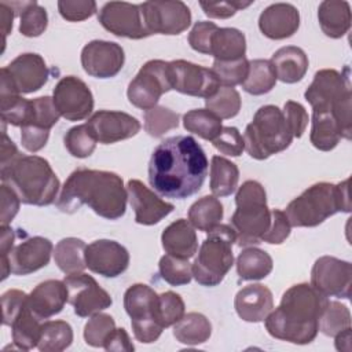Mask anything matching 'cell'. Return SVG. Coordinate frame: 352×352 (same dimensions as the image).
Returning a JSON list of instances; mask_svg holds the SVG:
<instances>
[{
  "mask_svg": "<svg viewBox=\"0 0 352 352\" xmlns=\"http://www.w3.org/2000/svg\"><path fill=\"white\" fill-rule=\"evenodd\" d=\"M55 107L67 121H81L94 110V95L88 85L76 76L62 77L52 92Z\"/></svg>",
  "mask_w": 352,
  "mask_h": 352,
  "instance_id": "ac0fdd59",
  "label": "cell"
},
{
  "mask_svg": "<svg viewBox=\"0 0 352 352\" xmlns=\"http://www.w3.org/2000/svg\"><path fill=\"white\" fill-rule=\"evenodd\" d=\"M252 1H199L205 15L216 19H226L234 16L236 11L249 7Z\"/></svg>",
  "mask_w": 352,
  "mask_h": 352,
  "instance_id": "680465c9",
  "label": "cell"
},
{
  "mask_svg": "<svg viewBox=\"0 0 352 352\" xmlns=\"http://www.w3.org/2000/svg\"><path fill=\"white\" fill-rule=\"evenodd\" d=\"M125 62V54L120 44L106 40H92L81 51L84 72L95 78H111L117 76Z\"/></svg>",
  "mask_w": 352,
  "mask_h": 352,
  "instance_id": "d6986e66",
  "label": "cell"
},
{
  "mask_svg": "<svg viewBox=\"0 0 352 352\" xmlns=\"http://www.w3.org/2000/svg\"><path fill=\"white\" fill-rule=\"evenodd\" d=\"M126 192L135 212V221L142 226H154L173 212L175 206L161 199L154 191L138 179L128 180Z\"/></svg>",
  "mask_w": 352,
  "mask_h": 352,
  "instance_id": "603a6c76",
  "label": "cell"
},
{
  "mask_svg": "<svg viewBox=\"0 0 352 352\" xmlns=\"http://www.w3.org/2000/svg\"><path fill=\"white\" fill-rule=\"evenodd\" d=\"M276 84L275 70L267 59L249 60V72L242 82L245 92L250 95H264L272 91Z\"/></svg>",
  "mask_w": 352,
  "mask_h": 352,
  "instance_id": "f35d334b",
  "label": "cell"
},
{
  "mask_svg": "<svg viewBox=\"0 0 352 352\" xmlns=\"http://www.w3.org/2000/svg\"><path fill=\"white\" fill-rule=\"evenodd\" d=\"M1 69L19 94H32L41 89L50 77L45 60L34 52L21 54Z\"/></svg>",
  "mask_w": 352,
  "mask_h": 352,
  "instance_id": "44dd1931",
  "label": "cell"
},
{
  "mask_svg": "<svg viewBox=\"0 0 352 352\" xmlns=\"http://www.w3.org/2000/svg\"><path fill=\"white\" fill-rule=\"evenodd\" d=\"M161 243L168 254L180 258H190L198 250L197 232L186 219L170 223L161 234Z\"/></svg>",
  "mask_w": 352,
  "mask_h": 352,
  "instance_id": "4316f807",
  "label": "cell"
},
{
  "mask_svg": "<svg viewBox=\"0 0 352 352\" xmlns=\"http://www.w3.org/2000/svg\"><path fill=\"white\" fill-rule=\"evenodd\" d=\"M212 143L220 153L231 157H239L245 150L243 136L235 126H223Z\"/></svg>",
  "mask_w": 352,
  "mask_h": 352,
  "instance_id": "f5cc1de1",
  "label": "cell"
},
{
  "mask_svg": "<svg viewBox=\"0 0 352 352\" xmlns=\"http://www.w3.org/2000/svg\"><path fill=\"white\" fill-rule=\"evenodd\" d=\"M116 330L113 316L98 312L92 315L84 326V340L87 345L94 348H103L107 338Z\"/></svg>",
  "mask_w": 352,
  "mask_h": 352,
  "instance_id": "c3c4849f",
  "label": "cell"
},
{
  "mask_svg": "<svg viewBox=\"0 0 352 352\" xmlns=\"http://www.w3.org/2000/svg\"><path fill=\"white\" fill-rule=\"evenodd\" d=\"M236 274L242 280H260L270 275L274 263L271 256L258 248H246L236 257Z\"/></svg>",
  "mask_w": 352,
  "mask_h": 352,
  "instance_id": "d6a6232c",
  "label": "cell"
},
{
  "mask_svg": "<svg viewBox=\"0 0 352 352\" xmlns=\"http://www.w3.org/2000/svg\"><path fill=\"white\" fill-rule=\"evenodd\" d=\"M322 32L330 38H341L351 28V7L344 0H324L318 7Z\"/></svg>",
  "mask_w": 352,
  "mask_h": 352,
  "instance_id": "f1b7e54d",
  "label": "cell"
},
{
  "mask_svg": "<svg viewBox=\"0 0 352 352\" xmlns=\"http://www.w3.org/2000/svg\"><path fill=\"white\" fill-rule=\"evenodd\" d=\"M236 209L231 216L235 231V242L239 248L261 243V238L270 227L271 210L267 205L264 187L256 180H246L235 195Z\"/></svg>",
  "mask_w": 352,
  "mask_h": 352,
  "instance_id": "52a82bcc",
  "label": "cell"
},
{
  "mask_svg": "<svg viewBox=\"0 0 352 352\" xmlns=\"http://www.w3.org/2000/svg\"><path fill=\"white\" fill-rule=\"evenodd\" d=\"M87 245L82 239L69 236L60 239L54 249V260L56 267L66 275L82 272L85 264Z\"/></svg>",
  "mask_w": 352,
  "mask_h": 352,
  "instance_id": "1f68e13d",
  "label": "cell"
},
{
  "mask_svg": "<svg viewBox=\"0 0 352 352\" xmlns=\"http://www.w3.org/2000/svg\"><path fill=\"white\" fill-rule=\"evenodd\" d=\"M87 268L104 278H117L129 265L128 250L113 239H98L85 249Z\"/></svg>",
  "mask_w": 352,
  "mask_h": 352,
  "instance_id": "ffe728a7",
  "label": "cell"
},
{
  "mask_svg": "<svg viewBox=\"0 0 352 352\" xmlns=\"http://www.w3.org/2000/svg\"><path fill=\"white\" fill-rule=\"evenodd\" d=\"M327 301L308 283L293 285L283 293L278 308L265 318V329L276 340L309 344L318 336V322Z\"/></svg>",
  "mask_w": 352,
  "mask_h": 352,
  "instance_id": "3957f363",
  "label": "cell"
},
{
  "mask_svg": "<svg viewBox=\"0 0 352 352\" xmlns=\"http://www.w3.org/2000/svg\"><path fill=\"white\" fill-rule=\"evenodd\" d=\"M158 271L161 278L170 286H183L192 279V267L188 258L165 254L160 258Z\"/></svg>",
  "mask_w": 352,
  "mask_h": 352,
  "instance_id": "f6af8a7d",
  "label": "cell"
},
{
  "mask_svg": "<svg viewBox=\"0 0 352 352\" xmlns=\"http://www.w3.org/2000/svg\"><path fill=\"white\" fill-rule=\"evenodd\" d=\"M234 307L242 320L249 323L263 322L274 308L272 292L261 283L248 285L236 293Z\"/></svg>",
  "mask_w": 352,
  "mask_h": 352,
  "instance_id": "d4e9b609",
  "label": "cell"
},
{
  "mask_svg": "<svg viewBox=\"0 0 352 352\" xmlns=\"http://www.w3.org/2000/svg\"><path fill=\"white\" fill-rule=\"evenodd\" d=\"M239 180L238 166L220 155H213L210 161V191L214 197L231 195Z\"/></svg>",
  "mask_w": 352,
  "mask_h": 352,
  "instance_id": "8d00e7d4",
  "label": "cell"
},
{
  "mask_svg": "<svg viewBox=\"0 0 352 352\" xmlns=\"http://www.w3.org/2000/svg\"><path fill=\"white\" fill-rule=\"evenodd\" d=\"M50 131L36 126V125H23L21 126V143L25 150L29 153L40 151L48 142Z\"/></svg>",
  "mask_w": 352,
  "mask_h": 352,
  "instance_id": "94428289",
  "label": "cell"
},
{
  "mask_svg": "<svg viewBox=\"0 0 352 352\" xmlns=\"http://www.w3.org/2000/svg\"><path fill=\"white\" fill-rule=\"evenodd\" d=\"M21 199L16 192L7 184L0 186V224L8 226L19 210Z\"/></svg>",
  "mask_w": 352,
  "mask_h": 352,
  "instance_id": "91938a15",
  "label": "cell"
},
{
  "mask_svg": "<svg viewBox=\"0 0 352 352\" xmlns=\"http://www.w3.org/2000/svg\"><path fill=\"white\" fill-rule=\"evenodd\" d=\"M54 246L44 236L26 238L12 248L7 258H1V280L10 274L23 276L44 268L51 258Z\"/></svg>",
  "mask_w": 352,
  "mask_h": 352,
  "instance_id": "4fadbf2b",
  "label": "cell"
},
{
  "mask_svg": "<svg viewBox=\"0 0 352 352\" xmlns=\"http://www.w3.org/2000/svg\"><path fill=\"white\" fill-rule=\"evenodd\" d=\"M309 140L320 151L333 150L342 139V132L331 113H312Z\"/></svg>",
  "mask_w": 352,
  "mask_h": 352,
  "instance_id": "e575fe53",
  "label": "cell"
},
{
  "mask_svg": "<svg viewBox=\"0 0 352 352\" xmlns=\"http://www.w3.org/2000/svg\"><path fill=\"white\" fill-rule=\"evenodd\" d=\"M28 296L25 292L18 289H10L1 296V308H3V324L11 326L15 318L22 312L28 305Z\"/></svg>",
  "mask_w": 352,
  "mask_h": 352,
  "instance_id": "11a10c76",
  "label": "cell"
},
{
  "mask_svg": "<svg viewBox=\"0 0 352 352\" xmlns=\"http://www.w3.org/2000/svg\"><path fill=\"white\" fill-rule=\"evenodd\" d=\"M96 140L102 144H113L135 136L140 131V122L128 113L99 110L88 121Z\"/></svg>",
  "mask_w": 352,
  "mask_h": 352,
  "instance_id": "7402d4cb",
  "label": "cell"
},
{
  "mask_svg": "<svg viewBox=\"0 0 352 352\" xmlns=\"http://www.w3.org/2000/svg\"><path fill=\"white\" fill-rule=\"evenodd\" d=\"M208 168L206 154L192 136H172L154 148L148 183L165 198L184 199L201 190Z\"/></svg>",
  "mask_w": 352,
  "mask_h": 352,
  "instance_id": "6da1fadb",
  "label": "cell"
},
{
  "mask_svg": "<svg viewBox=\"0 0 352 352\" xmlns=\"http://www.w3.org/2000/svg\"><path fill=\"white\" fill-rule=\"evenodd\" d=\"M352 264L333 256L319 257L311 270V286L326 297L349 298Z\"/></svg>",
  "mask_w": 352,
  "mask_h": 352,
  "instance_id": "2e32d148",
  "label": "cell"
},
{
  "mask_svg": "<svg viewBox=\"0 0 352 352\" xmlns=\"http://www.w3.org/2000/svg\"><path fill=\"white\" fill-rule=\"evenodd\" d=\"M348 327H351L349 308L338 301L329 300L319 318L318 330L327 337H334Z\"/></svg>",
  "mask_w": 352,
  "mask_h": 352,
  "instance_id": "b9f144b4",
  "label": "cell"
},
{
  "mask_svg": "<svg viewBox=\"0 0 352 352\" xmlns=\"http://www.w3.org/2000/svg\"><path fill=\"white\" fill-rule=\"evenodd\" d=\"M304 98L311 104L312 113H331L341 128L342 139L351 140L352 91L348 66L341 73L334 69L318 70Z\"/></svg>",
  "mask_w": 352,
  "mask_h": 352,
  "instance_id": "8992f818",
  "label": "cell"
},
{
  "mask_svg": "<svg viewBox=\"0 0 352 352\" xmlns=\"http://www.w3.org/2000/svg\"><path fill=\"white\" fill-rule=\"evenodd\" d=\"M235 231L228 224H219L199 246L198 254L191 264L192 278L202 286H217L234 264L232 245Z\"/></svg>",
  "mask_w": 352,
  "mask_h": 352,
  "instance_id": "9c48e42d",
  "label": "cell"
},
{
  "mask_svg": "<svg viewBox=\"0 0 352 352\" xmlns=\"http://www.w3.org/2000/svg\"><path fill=\"white\" fill-rule=\"evenodd\" d=\"M0 16H1V32H3V45H6V37L12 30V21L15 16L14 10L8 6L7 1L0 3Z\"/></svg>",
  "mask_w": 352,
  "mask_h": 352,
  "instance_id": "e7e4bbea",
  "label": "cell"
},
{
  "mask_svg": "<svg viewBox=\"0 0 352 352\" xmlns=\"http://www.w3.org/2000/svg\"><path fill=\"white\" fill-rule=\"evenodd\" d=\"M300 28V12L289 3H274L268 6L258 18L260 32L271 40L292 37Z\"/></svg>",
  "mask_w": 352,
  "mask_h": 352,
  "instance_id": "cb8c5ba5",
  "label": "cell"
},
{
  "mask_svg": "<svg viewBox=\"0 0 352 352\" xmlns=\"http://www.w3.org/2000/svg\"><path fill=\"white\" fill-rule=\"evenodd\" d=\"M103 348L109 352H120V351H125V352H132L135 349L128 333L125 331V329H116L111 336L107 338V341L104 342Z\"/></svg>",
  "mask_w": 352,
  "mask_h": 352,
  "instance_id": "6125c7cd",
  "label": "cell"
},
{
  "mask_svg": "<svg viewBox=\"0 0 352 352\" xmlns=\"http://www.w3.org/2000/svg\"><path fill=\"white\" fill-rule=\"evenodd\" d=\"M217 29H219V26L213 22H208V21L195 22L192 29L188 33L190 47L199 54L210 55L212 36Z\"/></svg>",
  "mask_w": 352,
  "mask_h": 352,
  "instance_id": "db71d44e",
  "label": "cell"
},
{
  "mask_svg": "<svg viewBox=\"0 0 352 352\" xmlns=\"http://www.w3.org/2000/svg\"><path fill=\"white\" fill-rule=\"evenodd\" d=\"M241 95L232 87H219V89L205 99V106L209 111L221 120L235 117L241 110Z\"/></svg>",
  "mask_w": 352,
  "mask_h": 352,
  "instance_id": "7bdbcfd3",
  "label": "cell"
},
{
  "mask_svg": "<svg viewBox=\"0 0 352 352\" xmlns=\"http://www.w3.org/2000/svg\"><path fill=\"white\" fill-rule=\"evenodd\" d=\"M224 216L221 202L214 195H205L195 201L187 213L188 221L194 228L209 232L220 224Z\"/></svg>",
  "mask_w": 352,
  "mask_h": 352,
  "instance_id": "d590c367",
  "label": "cell"
},
{
  "mask_svg": "<svg viewBox=\"0 0 352 352\" xmlns=\"http://www.w3.org/2000/svg\"><path fill=\"white\" fill-rule=\"evenodd\" d=\"M15 241V232L10 226H1L0 227V253L1 258H7L10 252L14 248Z\"/></svg>",
  "mask_w": 352,
  "mask_h": 352,
  "instance_id": "03108f58",
  "label": "cell"
},
{
  "mask_svg": "<svg viewBox=\"0 0 352 352\" xmlns=\"http://www.w3.org/2000/svg\"><path fill=\"white\" fill-rule=\"evenodd\" d=\"M1 183L11 187L22 204L48 206L55 202L60 183L50 162L38 155H19L0 169Z\"/></svg>",
  "mask_w": 352,
  "mask_h": 352,
  "instance_id": "277c9868",
  "label": "cell"
},
{
  "mask_svg": "<svg viewBox=\"0 0 352 352\" xmlns=\"http://www.w3.org/2000/svg\"><path fill=\"white\" fill-rule=\"evenodd\" d=\"M40 319L26 305L10 326L12 330V342L18 349L29 351L37 346L41 336Z\"/></svg>",
  "mask_w": 352,
  "mask_h": 352,
  "instance_id": "74e56055",
  "label": "cell"
},
{
  "mask_svg": "<svg viewBox=\"0 0 352 352\" xmlns=\"http://www.w3.org/2000/svg\"><path fill=\"white\" fill-rule=\"evenodd\" d=\"M144 129L153 138H161L166 132L179 126L180 116L165 107V106H155L150 110L144 111Z\"/></svg>",
  "mask_w": 352,
  "mask_h": 352,
  "instance_id": "bcb514c9",
  "label": "cell"
},
{
  "mask_svg": "<svg viewBox=\"0 0 352 352\" xmlns=\"http://www.w3.org/2000/svg\"><path fill=\"white\" fill-rule=\"evenodd\" d=\"M63 143L66 150L76 158H87L96 148V138L88 124H81L70 128L65 138Z\"/></svg>",
  "mask_w": 352,
  "mask_h": 352,
  "instance_id": "ee69618b",
  "label": "cell"
},
{
  "mask_svg": "<svg viewBox=\"0 0 352 352\" xmlns=\"http://www.w3.org/2000/svg\"><path fill=\"white\" fill-rule=\"evenodd\" d=\"M282 113L293 138H301L308 125V113L305 107L298 102L287 100Z\"/></svg>",
  "mask_w": 352,
  "mask_h": 352,
  "instance_id": "6f0895ef",
  "label": "cell"
},
{
  "mask_svg": "<svg viewBox=\"0 0 352 352\" xmlns=\"http://www.w3.org/2000/svg\"><path fill=\"white\" fill-rule=\"evenodd\" d=\"M66 302V285L58 279H47L38 283L28 296V305L40 320L58 315Z\"/></svg>",
  "mask_w": 352,
  "mask_h": 352,
  "instance_id": "484cf974",
  "label": "cell"
},
{
  "mask_svg": "<svg viewBox=\"0 0 352 352\" xmlns=\"http://www.w3.org/2000/svg\"><path fill=\"white\" fill-rule=\"evenodd\" d=\"M336 337V348L338 351H345V352H351L352 345H351V327L342 330L341 333H338Z\"/></svg>",
  "mask_w": 352,
  "mask_h": 352,
  "instance_id": "003e7915",
  "label": "cell"
},
{
  "mask_svg": "<svg viewBox=\"0 0 352 352\" xmlns=\"http://www.w3.org/2000/svg\"><path fill=\"white\" fill-rule=\"evenodd\" d=\"M63 282L67 289V302L80 318L92 316L113 304L111 296L88 274H70Z\"/></svg>",
  "mask_w": 352,
  "mask_h": 352,
  "instance_id": "5bb4252c",
  "label": "cell"
},
{
  "mask_svg": "<svg viewBox=\"0 0 352 352\" xmlns=\"http://www.w3.org/2000/svg\"><path fill=\"white\" fill-rule=\"evenodd\" d=\"M270 62L275 70L276 80L286 84L301 81L309 65L307 54L300 47L294 45L279 48L274 52Z\"/></svg>",
  "mask_w": 352,
  "mask_h": 352,
  "instance_id": "83f0119b",
  "label": "cell"
},
{
  "mask_svg": "<svg viewBox=\"0 0 352 352\" xmlns=\"http://www.w3.org/2000/svg\"><path fill=\"white\" fill-rule=\"evenodd\" d=\"M183 126L205 140H213L221 131V118L208 109H192L183 116Z\"/></svg>",
  "mask_w": 352,
  "mask_h": 352,
  "instance_id": "60d3db41",
  "label": "cell"
},
{
  "mask_svg": "<svg viewBox=\"0 0 352 352\" xmlns=\"http://www.w3.org/2000/svg\"><path fill=\"white\" fill-rule=\"evenodd\" d=\"M293 140V135L286 124L283 113L274 104L261 106L243 135L245 150L258 161L286 150Z\"/></svg>",
  "mask_w": 352,
  "mask_h": 352,
  "instance_id": "ba28073f",
  "label": "cell"
},
{
  "mask_svg": "<svg viewBox=\"0 0 352 352\" xmlns=\"http://www.w3.org/2000/svg\"><path fill=\"white\" fill-rule=\"evenodd\" d=\"M338 212H351L349 177L337 184L327 182L312 184L285 210L292 227H316Z\"/></svg>",
  "mask_w": 352,
  "mask_h": 352,
  "instance_id": "5b68a950",
  "label": "cell"
},
{
  "mask_svg": "<svg viewBox=\"0 0 352 352\" xmlns=\"http://www.w3.org/2000/svg\"><path fill=\"white\" fill-rule=\"evenodd\" d=\"M290 223L287 220V216L280 209H272L271 210V223L268 230L261 238V242H267L271 245H280L287 239L290 235Z\"/></svg>",
  "mask_w": 352,
  "mask_h": 352,
  "instance_id": "9f6ffc18",
  "label": "cell"
},
{
  "mask_svg": "<svg viewBox=\"0 0 352 352\" xmlns=\"http://www.w3.org/2000/svg\"><path fill=\"white\" fill-rule=\"evenodd\" d=\"M212 324L209 319L199 312L184 314L183 318L173 324V337L184 345H199L209 340Z\"/></svg>",
  "mask_w": 352,
  "mask_h": 352,
  "instance_id": "4dcf8cb0",
  "label": "cell"
},
{
  "mask_svg": "<svg viewBox=\"0 0 352 352\" xmlns=\"http://www.w3.org/2000/svg\"><path fill=\"white\" fill-rule=\"evenodd\" d=\"M128 192L122 177L114 172L78 168L66 179L56 199V206L63 213H76L88 205L98 216L117 220L125 214Z\"/></svg>",
  "mask_w": 352,
  "mask_h": 352,
  "instance_id": "7a4b0ae2",
  "label": "cell"
},
{
  "mask_svg": "<svg viewBox=\"0 0 352 352\" xmlns=\"http://www.w3.org/2000/svg\"><path fill=\"white\" fill-rule=\"evenodd\" d=\"M8 6L19 16V33L22 36L38 37L45 32L48 15L45 8L37 1H11Z\"/></svg>",
  "mask_w": 352,
  "mask_h": 352,
  "instance_id": "836d02e7",
  "label": "cell"
},
{
  "mask_svg": "<svg viewBox=\"0 0 352 352\" xmlns=\"http://www.w3.org/2000/svg\"><path fill=\"white\" fill-rule=\"evenodd\" d=\"M246 54L245 34L235 28H219L210 41V55L214 60H235Z\"/></svg>",
  "mask_w": 352,
  "mask_h": 352,
  "instance_id": "f546056e",
  "label": "cell"
},
{
  "mask_svg": "<svg viewBox=\"0 0 352 352\" xmlns=\"http://www.w3.org/2000/svg\"><path fill=\"white\" fill-rule=\"evenodd\" d=\"M212 72L223 87L242 85L249 72V60L246 56L235 60H213Z\"/></svg>",
  "mask_w": 352,
  "mask_h": 352,
  "instance_id": "7dc6e473",
  "label": "cell"
},
{
  "mask_svg": "<svg viewBox=\"0 0 352 352\" xmlns=\"http://www.w3.org/2000/svg\"><path fill=\"white\" fill-rule=\"evenodd\" d=\"M58 11L69 22H81L91 18L98 11V6L92 0H59Z\"/></svg>",
  "mask_w": 352,
  "mask_h": 352,
  "instance_id": "816d5d0a",
  "label": "cell"
},
{
  "mask_svg": "<svg viewBox=\"0 0 352 352\" xmlns=\"http://www.w3.org/2000/svg\"><path fill=\"white\" fill-rule=\"evenodd\" d=\"M99 23L117 37L140 40L151 36L146 29L139 4L126 1H109L98 14Z\"/></svg>",
  "mask_w": 352,
  "mask_h": 352,
  "instance_id": "9a60e30c",
  "label": "cell"
},
{
  "mask_svg": "<svg viewBox=\"0 0 352 352\" xmlns=\"http://www.w3.org/2000/svg\"><path fill=\"white\" fill-rule=\"evenodd\" d=\"M73 342V329L66 320H47L41 324L37 348L41 352H60Z\"/></svg>",
  "mask_w": 352,
  "mask_h": 352,
  "instance_id": "ab89813d",
  "label": "cell"
},
{
  "mask_svg": "<svg viewBox=\"0 0 352 352\" xmlns=\"http://www.w3.org/2000/svg\"><path fill=\"white\" fill-rule=\"evenodd\" d=\"M186 311V305L180 294L175 292H165L158 294V304H157V312L160 323L164 329L173 326L176 322H179Z\"/></svg>",
  "mask_w": 352,
  "mask_h": 352,
  "instance_id": "681fc988",
  "label": "cell"
},
{
  "mask_svg": "<svg viewBox=\"0 0 352 352\" xmlns=\"http://www.w3.org/2000/svg\"><path fill=\"white\" fill-rule=\"evenodd\" d=\"M1 125H3V132H1V157H0L1 160H0V165L6 166V165L11 164L14 160H16L21 155V153L18 151L14 142L7 136L6 122H1Z\"/></svg>",
  "mask_w": 352,
  "mask_h": 352,
  "instance_id": "be15d7a7",
  "label": "cell"
},
{
  "mask_svg": "<svg viewBox=\"0 0 352 352\" xmlns=\"http://www.w3.org/2000/svg\"><path fill=\"white\" fill-rule=\"evenodd\" d=\"M33 114L26 125H36L51 131V128L59 121V111L55 107L54 99L51 96H40L32 99Z\"/></svg>",
  "mask_w": 352,
  "mask_h": 352,
  "instance_id": "f907efd6",
  "label": "cell"
},
{
  "mask_svg": "<svg viewBox=\"0 0 352 352\" xmlns=\"http://www.w3.org/2000/svg\"><path fill=\"white\" fill-rule=\"evenodd\" d=\"M172 89L169 62L151 59L146 62L126 89L128 100L138 109L150 110L157 106L160 98Z\"/></svg>",
  "mask_w": 352,
  "mask_h": 352,
  "instance_id": "8fae6325",
  "label": "cell"
},
{
  "mask_svg": "<svg viewBox=\"0 0 352 352\" xmlns=\"http://www.w3.org/2000/svg\"><path fill=\"white\" fill-rule=\"evenodd\" d=\"M158 294L144 283H135L124 293V308L131 318L135 338L142 344L155 342L164 327L160 323Z\"/></svg>",
  "mask_w": 352,
  "mask_h": 352,
  "instance_id": "30bf717a",
  "label": "cell"
},
{
  "mask_svg": "<svg viewBox=\"0 0 352 352\" xmlns=\"http://www.w3.org/2000/svg\"><path fill=\"white\" fill-rule=\"evenodd\" d=\"M169 76L172 89L188 96L206 99L220 87V82L212 69L184 59L169 62Z\"/></svg>",
  "mask_w": 352,
  "mask_h": 352,
  "instance_id": "e0dca14e",
  "label": "cell"
},
{
  "mask_svg": "<svg viewBox=\"0 0 352 352\" xmlns=\"http://www.w3.org/2000/svg\"><path fill=\"white\" fill-rule=\"evenodd\" d=\"M139 6L150 34L176 36L191 25V11L180 0H154Z\"/></svg>",
  "mask_w": 352,
  "mask_h": 352,
  "instance_id": "7c38bea8",
  "label": "cell"
}]
</instances>
